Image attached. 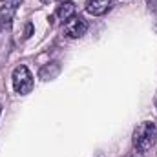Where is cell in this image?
I'll list each match as a JSON object with an SVG mask.
<instances>
[{"label": "cell", "instance_id": "1", "mask_svg": "<svg viewBox=\"0 0 157 157\" xmlns=\"http://www.w3.org/2000/svg\"><path fill=\"white\" fill-rule=\"evenodd\" d=\"M155 141H157V126L154 122L144 121V122H141V124L135 128V132H133V141H132L135 154H139V155L148 154V152L154 148Z\"/></svg>", "mask_w": 157, "mask_h": 157}, {"label": "cell", "instance_id": "2", "mask_svg": "<svg viewBox=\"0 0 157 157\" xmlns=\"http://www.w3.org/2000/svg\"><path fill=\"white\" fill-rule=\"evenodd\" d=\"M13 88L18 95H28L31 93L33 86H35V80H33V75L31 71L28 70V66H17L13 70Z\"/></svg>", "mask_w": 157, "mask_h": 157}, {"label": "cell", "instance_id": "3", "mask_svg": "<svg viewBox=\"0 0 157 157\" xmlns=\"http://www.w3.org/2000/svg\"><path fill=\"white\" fill-rule=\"evenodd\" d=\"M86 31H88V22H86L82 17H71V18H68L66 24H64V33H66V37H70V39H78V37H82Z\"/></svg>", "mask_w": 157, "mask_h": 157}, {"label": "cell", "instance_id": "4", "mask_svg": "<svg viewBox=\"0 0 157 157\" xmlns=\"http://www.w3.org/2000/svg\"><path fill=\"white\" fill-rule=\"evenodd\" d=\"M113 0H90L86 4V11L93 17H102L112 9Z\"/></svg>", "mask_w": 157, "mask_h": 157}, {"label": "cell", "instance_id": "5", "mask_svg": "<svg viewBox=\"0 0 157 157\" xmlns=\"http://www.w3.org/2000/svg\"><path fill=\"white\" fill-rule=\"evenodd\" d=\"M73 11H75V4L71 0H62L59 6H57V11L55 15L60 18V20H68L73 17Z\"/></svg>", "mask_w": 157, "mask_h": 157}, {"label": "cell", "instance_id": "6", "mask_svg": "<svg viewBox=\"0 0 157 157\" xmlns=\"http://www.w3.org/2000/svg\"><path fill=\"white\" fill-rule=\"evenodd\" d=\"M59 73H60V64L59 62H51V64H46L44 68H40L39 77L42 80H51V78L57 77Z\"/></svg>", "mask_w": 157, "mask_h": 157}, {"label": "cell", "instance_id": "7", "mask_svg": "<svg viewBox=\"0 0 157 157\" xmlns=\"http://www.w3.org/2000/svg\"><path fill=\"white\" fill-rule=\"evenodd\" d=\"M146 4H148V9L157 15V0H146Z\"/></svg>", "mask_w": 157, "mask_h": 157}, {"label": "cell", "instance_id": "8", "mask_svg": "<svg viewBox=\"0 0 157 157\" xmlns=\"http://www.w3.org/2000/svg\"><path fill=\"white\" fill-rule=\"evenodd\" d=\"M42 4H51V2H55V0H40Z\"/></svg>", "mask_w": 157, "mask_h": 157}, {"label": "cell", "instance_id": "9", "mask_svg": "<svg viewBox=\"0 0 157 157\" xmlns=\"http://www.w3.org/2000/svg\"><path fill=\"white\" fill-rule=\"evenodd\" d=\"M126 157H141V155H139V154H135V152H133V154H130V155H126Z\"/></svg>", "mask_w": 157, "mask_h": 157}, {"label": "cell", "instance_id": "10", "mask_svg": "<svg viewBox=\"0 0 157 157\" xmlns=\"http://www.w3.org/2000/svg\"><path fill=\"white\" fill-rule=\"evenodd\" d=\"M154 29H155V33H157V20H155V24H154Z\"/></svg>", "mask_w": 157, "mask_h": 157}, {"label": "cell", "instance_id": "11", "mask_svg": "<svg viewBox=\"0 0 157 157\" xmlns=\"http://www.w3.org/2000/svg\"><path fill=\"white\" fill-rule=\"evenodd\" d=\"M155 106H157V97H155Z\"/></svg>", "mask_w": 157, "mask_h": 157}, {"label": "cell", "instance_id": "12", "mask_svg": "<svg viewBox=\"0 0 157 157\" xmlns=\"http://www.w3.org/2000/svg\"><path fill=\"white\" fill-rule=\"evenodd\" d=\"M0 113H2V106H0Z\"/></svg>", "mask_w": 157, "mask_h": 157}]
</instances>
